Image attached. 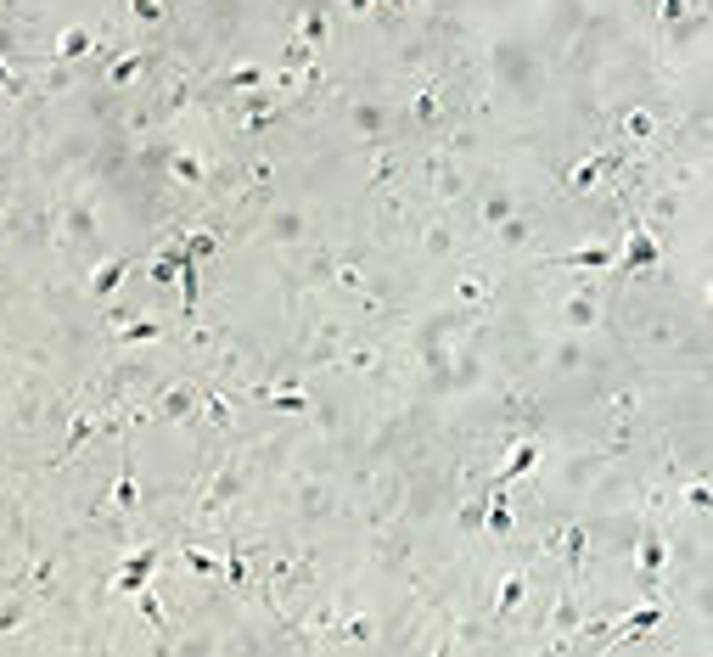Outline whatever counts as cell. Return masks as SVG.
<instances>
[{
	"label": "cell",
	"instance_id": "cell-1",
	"mask_svg": "<svg viewBox=\"0 0 713 657\" xmlns=\"http://www.w3.org/2000/svg\"><path fill=\"white\" fill-rule=\"evenodd\" d=\"M152 562H157V551H141L130 567H124V579H118V590H141L146 585V573H152Z\"/></svg>",
	"mask_w": 713,
	"mask_h": 657
},
{
	"label": "cell",
	"instance_id": "cell-2",
	"mask_svg": "<svg viewBox=\"0 0 713 657\" xmlns=\"http://www.w3.org/2000/svg\"><path fill=\"white\" fill-rule=\"evenodd\" d=\"M534 455H539V449H534V444H517V449H511V467H506V472H500V483H511L517 472H528V467H534Z\"/></svg>",
	"mask_w": 713,
	"mask_h": 657
},
{
	"label": "cell",
	"instance_id": "cell-3",
	"mask_svg": "<svg viewBox=\"0 0 713 657\" xmlns=\"http://www.w3.org/2000/svg\"><path fill=\"white\" fill-rule=\"evenodd\" d=\"M657 618H663V612H657V607H646V612H635V618H629V624H623L618 635H635V629H652Z\"/></svg>",
	"mask_w": 713,
	"mask_h": 657
},
{
	"label": "cell",
	"instance_id": "cell-4",
	"mask_svg": "<svg viewBox=\"0 0 713 657\" xmlns=\"http://www.w3.org/2000/svg\"><path fill=\"white\" fill-rule=\"evenodd\" d=\"M567 264H612L607 248H584V253H567Z\"/></svg>",
	"mask_w": 713,
	"mask_h": 657
},
{
	"label": "cell",
	"instance_id": "cell-5",
	"mask_svg": "<svg viewBox=\"0 0 713 657\" xmlns=\"http://www.w3.org/2000/svg\"><path fill=\"white\" fill-rule=\"evenodd\" d=\"M85 51H90V39L79 34V28H73V34H62V57H85Z\"/></svg>",
	"mask_w": 713,
	"mask_h": 657
},
{
	"label": "cell",
	"instance_id": "cell-6",
	"mask_svg": "<svg viewBox=\"0 0 713 657\" xmlns=\"http://www.w3.org/2000/svg\"><path fill=\"white\" fill-rule=\"evenodd\" d=\"M118 275H124V264H107V270L96 275V293H113V286H118Z\"/></svg>",
	"mask_w": 713,
	"mask_h": 657
},
{
	"label": "cell",
	"instance_id": "cell-7",
	"mask_svg": "<svg viewBox=\"0 0 713 657\" xmlns=\"http://www.w3.org/2000/svg\"><path fill=\"white\" fill-rule=\"evenodd\" d=\"M652 259V242L646 236H635V248H629V264H646Z\"/></svg>",
	"mask_w": 713,
	"mask_h": 657
}]
</instances>
